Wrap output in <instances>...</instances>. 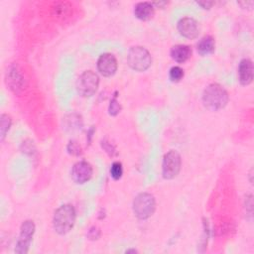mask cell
Segmentation results:
<instances>
[{"label": "cell", "mask_w": 254, "mask_h": 254, "mask_svg": "<svg viewBox=\"0 0 254 254\" xmlns=\"http://www.w3.org/2000/svg\"><path fill=\"white\" fill-rule=\"evenodd\" d=\"M202 102L212 111L222 109L228 102V93L220 84L210 83L203 90Z\"/></svg>", "instance_id": "1"}, {"label": "cell", "mask_w": 254, "mask_h": 254, "mask_svg": "<svg viewBox=\"0 0 254 254\" xmlns=\"http://www.w3.org/2000/svg\"><path fill=\"white\" fill-rule=\"evenodd\" d=\"M75 209L71 204L60 206L54 214L53 225L57 233L64 235L71 230L75 222Z\"/></svg>", "instance_id": "2"}, {"label": "cell", "mask_w": 254, "mask_h": 254, "mask_svg": "<svg viewBox=\"0 0 254 254\" xmlns=\"http://www.w3.org/2000/svg\"><path fill=\"white\" fill-rule=\"evenodd\" d=\"M127 63L132 69L136 71H144L151 65L152 58L147 49L141 46H135L128 51Z\"/></svg>", "instance_id": "3"}, {"label": "cell", "mask_w": 254, "mask_h": 254, "mask_svg": "<svg viewBox=\"0 0 254 254\" xmlns=\"http://www.w3.org/2000/svg\"><path fill=\"white\" fill-rule=\"evenodd\" d=\"M156 209L154 196L149 192H141L133 200V211L139 219H147Z\"/></svg>", "instance_id": "4"}, {"label": "cell", "mask_w": 254, "mask_h": 254, "mask_svg": "<svg viewBox=\"0 0 254 254\" xmlns=\"http://www.w3.org/2000/svg\"><path fill=\"white\" fill-rule=\"evenodd\" d=\"M99 85V77L92 70H86L82 72L76 82V88L78 93L83 97L92 96Z\"/></svg>", "instance_id": "5"}, {"label": "cell", "mask_w": 254, "mask_h": 254, "mask_svg": "<svg viewBox=\"0 0 254 254\" xmlns=\"http://www.w3.org/2000/svg\"><path fill=\"white\" fill-rule=\"evenodd\" d=\"M181 156L177 151L171 150L166 153L162 164V175L164 179L172 180L177 177L181 170Z\"/></svg>", "instance_id": "6"}, {"label": "cell", "mask_w": 254, "mask_h": 254, "mask_svg": "<svg viewBox=\"0 0 254 254\" xmlns=\"http://www.w3.org/2000/svg\"><path fill=\"white\" fill-rule=\"evenodd\" d=\"M20 235L19 239L16 244L15 252L20 253V254H25L28 252L34 232H35V223L32 220H25L20 229Z\"/></svg>", "instance_id": "7"}, {"label": "cell", "mask_w": 254, "mask_h": 254, "mask_svg": "<svg viewBox=\"0 0 254 254\" xmlns=\"http://www.w3.org/2000/svg\"><path fill=\"white\" fill-rule=\"evenodd\" d=\"M92 167L86 161L76 162L71 169V179L76 184H84L92 177Z\"/></svg>", "instance_id": "8"}, {"label": "cell", "mask_w": 254, "mask_h": 254, "mask_svg": "<svg viewBox=\"0 0 254 254\" xmlns=\"http://www.w3.org/2000/svg\"><path fill=\"white\" fill-rule=\"evenodd\" d=\"M117 60L110 53L100 55L97 61V69L103 76H111L117 70Z\"/></svg>", "instance_id": "9"}, {"label": "cell", "mask_w": 254, "mask_h": 254, "mask_svg": "<svg viewBox=\"0 0 254 254\" xmlns=\"http://www.w3.org/2000/svg\"><path fill=\"white\" fill-rule=\"evenodd\" d=\"M178 31L187 39H194L199 33L198 23L191 17H184L178 22Z\"/></svg>", "instance_id": "10"}, {"label": "cell", "mask_w": 254, "mask_h": 254, "mask_svg": "<svg viewBox=\"0 0 254 254\" xmlns=\"http://www.w3.org/2000/svg\"><path fill=\"white\" fill-rule=\"evenodd\" d=\"M239 81L243 85H248L253 80V64L249 59H243L238 66Z\"/></svg>", "instance_id": "11"}, {"label": "cell", "mask_w": 254, "mask_h": 254, "mask_svg": "<svg viewBox=\"0 0 254 254\" xmlns=\"http://www.w3.org/2000/svg\"><path fill=\"white\" fill-rule=\"evenodd\" d=\"M155 13V7L151 2H139L135 5L134 14L136 18L147 21L150 20Z\"/></svg>", "instance_id": "12"}, {"label": "cell", "mask_w": 254, "mask_h": 254, "mask_svg": "<svg viewBox=\"0 0 254 254\" xmlns=\"http://www.w3.org/2000/svg\"><path fill=\"white\" fill-rule=\"evenodd\" d=\"M191 56V49L187 45H176L171 50V57L177 63H185Z\"/></svg>", "instance_id": "13"}, {"label": "cell", "mask_w": 254, "mask_h": 254, "mask_svg": "<svg viewBox=\"0 0 254 254\" xmlns=\"http://www.w3.org/2000/svg\"><path fill=\"white\" fill-rule=\"evenodd\" d=\"M214 49H215V42L211 36L202 37L196 45L197 53L200 56H208L214 52Z\"/></svg>", "instance_id": "14"}, {"label": "cell", "mask_w": 254, "mask_h": 254, "mask_svg": "<svg viewBox=\"0 0 254 254\" xmlns=\"http://www.w3.org/2000/svg\"><path fill=\"white\" fill-rule=\"evenodd\" d=\"M12 119L8 114H2L0 117V129H1V140H3L10 129Z\"/></svg>", "instance_id": "15"}, {"label": "cell", "mask_w": 254, "mask_h": 254, "mask_svg": "<svg viewBox=\"0 0 254 254\" xmlns=\"http://www.w3.org/2000/svg\"><path fill=\"white\" fill-rule=\"evenodd\" d=\"M170 79L172 81H180L184 77V69L178 65H175L171 67L170 72H169Z\"/></svg>", "instance_id": "16"}, {"label": "cell", "mask_w": 254, "mask_h": 254, "mask_svg": "<svg viewBox=\"0 0 254 254\" xmlns=\"http://www.w3.org/2000/svg\"><path fill=\"white\" fill-rule=\"evenodd\" d=\"M123 174V167L120 162H114L110 167V176L114 180H119Z\"/></svg>", "instance_id": "17"}, {"label": "cell", "mask_w": 254, "mask_h": 254, "mask_svg": "<svg viewBox=\"0 0 254 254\" xmlns=\"http://www.w3.org/2000/svg\"><path fill=\"white\" fill-rule=\"evenodd\" d=\"M121 110V105L120 103L117 101L116 99V96H114L111 100H110V104H109V108H108V111H109V114L110 115H117Z\"/></svg>", "instance_id": "18"}, {"label": "cell", "mask_w": 254, "mask_h": 254, "mask_svg": "<svg viewBox=\"0 0 254 254\" xmlns=\"http://www.w3.org/2000/svg\"><path fill=\"white\" fill-rule=\"evenodd\" d=\"M67 150H68V152L70 153V154H72V155H76V156H78L81 152V150H80V147L78 146V144L76 143V142H74V141H70L69 142V144H68V146H67Z\"/></svg>", "instance_id": "19"}, {"label": "cell", "mask_w": 254, "mask_h": 254, "mask_svg": "<svg viewBox=\"0 0 254 254\" xmlns=\"http://www.w3.org/2000/svg\"><path fill=\"white\" fill-rule=\"evenodd\" d=\"M100 236V230L99 228L95 227V226H92L89 230H88V233H87V237L91 240H95V239H98V237Z\"/></svg>", "instance_id": "20"}, {"label": "cell", "mask_w": 254, "mask_h": 254, "mask_svg": "<svg viewBox=\"0 0 254 254\" xmlns=\"http://www.w3.org/2000/svg\"><path fill=\"white\" fill-rule=\"evenodd\" d=\"M197 4L199 6H201V7H203L204 9H209L213 5V2H205V1H203V2H197Z\"/></svg>", "instance_id": "21"}, {"label": "cell", "mask_w": 254, "mask_h": 254, "mask_svg": "<svg viewBox=\"0 0 254 254\" xmlns=\"http://www.w3.org/2000/svg\"><path fill=\"white\" fill-rule=\"evenodd\" d=\"M130 252H133V253H136V252H137V251H136V250H135V249H129V250H127V251H126V253H130Z\"/></svg>", "instance_id": "22"}]
</instances>
